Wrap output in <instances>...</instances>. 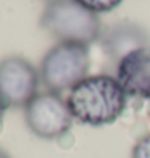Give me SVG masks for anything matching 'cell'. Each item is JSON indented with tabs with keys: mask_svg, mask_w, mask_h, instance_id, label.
<instances>
[{
	"mask_svg": "<svg viewBox=\"0 0 150 158\" xmlns=\"http://www.w3.org/2000/svg\"><path fill=\"white\" fill-rule=\"evenodd\" d=\"M115 77L126 95L150 98V47L126 55L116 64Z\"/></svg>",
	"mask_w": 150,
	"mask_h": 158,
	"instance_id": "8992f818",
	"label": "cell"
},
{
	"mask_svg": "<svg viewBox=\"0 0 150 158\" xmlns=\"http://www.w3.org/2000/svg\"><path fill=\"white\" fill-rule=\"evenodd\" d=\"M126 94L116 77L108 74L87 76L68 94L73 118L89 126L111 124L126 108Z\"/></svg>",
	"mask_w": 150,
	"mask_h": 158,
	"instance_id": "6da1fadb",
	"label": "cell"
},
{
	"mask_svg": "<svg viewBox=\"0 0 150 158\" xmlns=\"http://www.w3.org/2000/svg\"><path fill=\"white\" fill-rule=\"evenodd\" d=\"M40 26L60 42L85 45L98 40L102 34L98 15L76 0H50L40 16Z\"/></svg>",
	"mask_w": 150,
	"mask_h": 158,
	"instance_id": "7a4b0ae2",
	"label": "cell"
},
{
	"mask_svg": "<svg viewBox=\"0 0 150 158\" xmlns=\"http://www.w3.org/2000/svg\"><path fill=\"white\" fill-rule=\"evenodd\" d=\"M100 44L111 61L119 63L134 50L150 47V35L142 26L132 21H121L100 34Z\"/></svg>",
	"mask_w": 150,
	"mask_h": 158,
	"instance_id": "52a82bcc",
	"label": "cell"
},
{
	"mask_svg": "<svg viewBox=\"0 0 150 158\" xmlns=\"http://www.w3.org/2000/svg\"><path fill=\"white\" fill-rule=\"evenodd\" d=\"M90 68L89 45L77 42H58L45 53L40 63V81L55 94L71 90L84 81Z\"/></svg>",
	"mask_w": 150,
	"mask_h": 158,
	"instance_id": "3957f363",
	"label": "cell"
},
{
	"mask_svg": "<svg viewBox=\"0 0 150 158\" xmlns=\"http://www.w3.org/2000/svg\"><path fill=\"white\" fill-rule=\"evenodd\" d=\"M131 158H150V134L140 137L135 142Z\"/></svg>",
	"mask_w": 150,
	"mask_h": 158,
	"instance_id": "9c48e42d",
	"label": "cell"
},
{
	"mask_svg": "<svg viewBox=\"0 0 150 158\" xmlns=\"http://www.w3.org/2000/svg\"><path fill=\"white\" fill-rule=\"evenodd\" d=\"M0 158H10V156H8V153H5L3 150L0 148Z\"/></svg>",
	"mask_w": 150,
	"mask_h": 158,
	"instance_id": "8fae6325",
	"label": "cell"
},
{
	"mask_svg": "<svg viewBox=\"0 0 150 158\" xmlns=\"http://www.w3.org/2000/svg\"><path fill=\"white\" fill-rule=\"evenodd\" d=\"M79 5H82L84 8H87L94 13H106L115 10L116 6H119V3L123 0H76Z\"/></svg>",
	"mask_w": 150,
	"mask_h": 158,
	"instance_id": "ba28073f",
	"label": "cell"
},
{
	"mask_svg": "<svg viewBox=\"0 0 150 158\" xmlns=\"http://www.w3.org/2000/svg\"><path fill=\"white\" fill-rule=\"evenodd\" d=\"M5 110H6V106H5V103L2 102V98H0V127H2V119H3Z\"/></svg>",
	"mask_w": 150,
	"mask_h": 158,
	"instance_id": "30bf717a",
	"label": "cell"
},
{
	"mask_svg": "<svg viewBox=\"0 0 150 158\" xmlns=\"http://www.w3.org/2000/svg\"><path fill=\"white\" fill-rule=\"evenodd\" d=\"M40 73L23 56H6L0 61V98L6 108H19L39 94Z\"/></svg>",
	"mask_w": 150,
	"mask_h": 158,
	"instance_id": "5b68a950",
	"label": "cell"
},
{
	"mask_svg": "<svg viewBox=\"0 0 150 158\" xmlns=\"http://www.w3.org/2000/svg\"><path fill=\"white\" fill-rule=\"evenodd\" d=\"M26 124L37 137L58 139L73 126V113L68 102L55 92H39L24 106Z\"/></svg>",
	"mask_w": 150,
	"mask_h": 158,
	"instance_id": "277c9868",
	"label": "cell"
}]
</instances>
